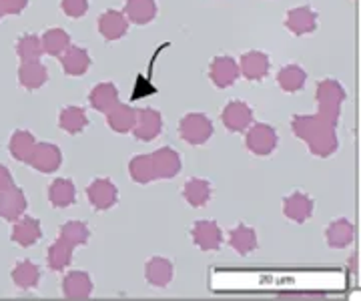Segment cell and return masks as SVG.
<instances>
[{
  "label": "cell",
  "mask_w": 361,
  "mask_h": 301,
  "mask_svg": "<svg viewBox=\"0 0 361 301\" xmlns=\"http://www.w3.org/2000/svg\"><path fill=\"white\" fill-rule=\"evenodd\" d=\"M291 131L307 143L315 157H331L339 147L336 125L323 121L319 115H297L291 118Z\"/></svg>",
  "instance_id": "cell-1"
},
{
  "label": "cell",
  "mask_w": 361,
  "mask_h": 301,
  "mask_svg": "<svg viewBox=\"0 0 361 301\" xmlns=\"http://www.w3.org/2000/svg\"><path fill=\"white\" fill-rule=\"evenodd\" d=\"M315 99H317V105H319L317 115L323 121H327V123L337 127V121H339V115H341V105L345 101V91H343L341 82H337L336 79L319 80Z\"/></svg>",
  "instance_id": "cell-2"
},
{
  "label": "cell",
  "mask_w": 361,
  "mask_h": 301,
  "mask_svg": "<svg viewBox=\"0 0 361 301\" xmlns=\"http://www.w3.org/2000/svg\"><path fill=\"white\" fill-rule=\"evenodd\" d=\"M179 137L193 147L205 145L213 137V123L203 113H189L179 121Z\"/></svg>",
  "instance_id": "cell-3"
},
{
  "label": "cell",
  "mask_w": 361,
  "mask_h": 301,
  "mask_svg": "<svg viewBox=\"0 0 361 301\" xmlns=\"http://www.w3.org/2000/svg\"><path fill=\"white\" fill-rule=\"evenodd\" d=\"M279 143L277 131L267 123H255L245 131V147L257 157L271 155Z\"/></svg>",
  "instance_id": "cell-4"
},
{
  "label": "cell",
  "mask_w": 361,
  "mask_h": 301,
  "mask_svg": "<svg viewBox=\"0 0 361 301\" xmlns=\"http://www.w3.org/2000/svg\"><path fill=\"white\" fill-rule=\"evenodd\" d=\"M221 121L225 129L231 133H245L253 125V109L247 105L245 101H229L223 109Z\"/></svg>",
  "instance_id": "cell-5"
},
{
  "label": "cell",
  "mask_w": 361,
  "mask_h": 301,
  "mask_svg": "<svg viewBox=\"0 0 361 301\" xmlns=\"http://www.w3.org/2000/svg\"><path fill=\"white\" fill-rule=\"evenodd\" d=\"M163 131V117L157 109H141L137 111V118H135V127H133V135L137 141L149 143L155 141L157 137Z\"/></svg>",
  "instance_id": "cell-6"
},
{
  "label": "cell",
  "mask_w": 361,
  "mask_h": 301,
  "mask_svg": "<svg viewBox=\"0 0 361 301\" xmlns=\"http://www.w3.org/2000/svg\"><path fill=\"white\" fill-rule=\"evenodd\" d=\"M87 197H89L90 205L97 211H109L115 207L116 199H118V189H116V185L111 179L97 177L87 187Z\"/></svg>",
  "instance_id": "cell-7"
},
{
  "label": "cell",
  "mask_w": 361,
  "mask_h": 301,
  "mask_svg": "<svg viewBox=\"0 0 361 301\" xmlns=\"http://www.w3.org/2000/svg\"><path fill=\"white\" fill-rule=\"evenodd\" d=\"M209 77H211V82L217 89H227V87L235 85L237 79L241 77L239 63L231 56H217L209 65Z\"/></svg>",
  "instance_id": "cell-8"
},
{
  "label": "cell",
  "mask_w": 361,
  "mask_h": 301,
  "mask_svg": "<svg viewBox=\"0 0 361 301\" xmlns=\"http://www.w3.org/2000/svg\"><path fill=\"white\" fill-rule=\"evenodd\" d=\"M193 243L201 251H217L223 245V231L215 221L201 219L193 225L191 229Z\"/></svg>",
  "instance_id": "cell-9"
},
{
  "label": "cell",
  "mask_w": 361,
  "mask_h": 301,
  "mask_svg": "<svg viewBox=\"0 0 361 301\" xmlns=\"http://www.w3.org/2000/svg\"><path fill=\"white\" fill-rule=\"evenodd\" d=\"M28 163L40 173H54L63 165V151L52 143H37Z\"/></svg>",
  "instance_id": "cell-10"
},
{
  "label": "cell",
  "mask_w": 361,
  "mask_h": 301,
  "mask_svg": "<svg viewBox=\"0 0 361 301\" xmlns=\"http://www.w3.org/2000/svg\"><path fill=\"white\" fill-rule=\"evenodd\" d=\"M285 27L295 37L310 35L317 28V13L311 6H295L285 16Z\"/></svg>",
  "instance_id": "cell-11"
},
{
  "label": "cell",
  "mask_w": 361,
  "mask_h": 301,
  "mask_svg": "<svg viewBox=\"0 0 361 301\" xmlns=\"http://www.w3.org/2000/svg\"><path fill=\"white\" fill-rule=\"evenodd\" d=\"M315 201L303 191H295L283 199V213L287 219L295 223H305L313 215Z\"/></svg>",
  "instance_id": "cell-12"
},
{
  "label": "cell",
  "mask_w": 361,
  "mask_h": 301,
  "mask_svg": "<svg viewBox=\"0 0 361 301\" xmlns=\"http://www.w3.org/2000/svg\"><path fill=\"white\" fill-rule=\"evenodd\" d=\"M175 265L167 257H151L145 263V279L153 288H167L173 281Z\"/></svg>",
  "instance_id": "cell-13"
},
{
  "label": "cell",
  "mask_w": 361,
  "mask_h": 301,
  "mask_svg": "<svg viewBox=\"0 0 361 301\" xmlns=\"http://www.w3.org/2000/svg\"><path fill=\"white\" fill-rule=\"evenodd\" d=\"M99 32L106 40L123 39L129 32V18L121 11H104L99 16Z\"/></svg>",
  "instance_id": "cell-14"
},
{
  "label": "cell",
  "mask_w": 361,
  "mask_h": 301,
  "mask_svg": "<svg viewBox=\"0 0 361 301\" xmlns=\"http://www.w3.org/2000/svg\"><path fill=\"white\" fill-rule=\"evenodd\" d=\"M153 163H155L157 179H175L180 173V163L179 153L171 147H161L157 149L155 153H151Z\"/></svg>",
  "instance_id": "cell-15"
},
{
  "label": "cell",
  "mask_w": 361,
  "mask_h": 301,
  "mask_svg": "<svg viewBox=\"0 0 361 301\" xmlns=\"http://www.w3.org/2000/svg\"><path fill=\"white\" fill-rule=\"evenodd\" d=\"M271 68L269 56L261 51H249L243 53L241 63H239V73L245 77L247 80H261L267 77Z\"/></svg>",
  "instance_id": "cell-16"
},
{
  "label": "cell",
  "mask_w": 361,
  "mask_h": 301,
  "mask_svg": "<svg viewBox=\"0 0 361 301\" xmlns=\"http://www.w3.org/2000/svg\"><path fill=\"white\" fill-rule=\"evenodd\" d=\"M92 277L85 271H71L63 279V293L66 300H87L92 295Z\"/></svg>",
  "instance_id": "cell-17"
},
{
  "label": "cell",
  "mask_w": 361,
  "mask_h": 301,
  "mask_svg": "<svg viewBox=\"0 0 361 301\" xmlns=\"http://www.w3.org/2000/svg\"><path fill=\"white\" fill-rule=\"evenodd\" d=\"M90 54L82 47H68L65 53L61 54V65L68 77H82L90 68Z\"/></svg>",
  "instance_id": "cell-18"
},
{
  "label": "cell",
  "mask_w": 361,
  "mask_h": 301,
  "mask_svg": "<svg viewBox=\"0 0 361 301\" xmlns=\"http://www.w3.org/2000/svg\"><path fill=\"white\" fill-rule=\"evenodd\" d=\"M353 237H355V227L345 217L336 219V221L325 229V241H327L329 247L334 249L349 247L353 243Z\"/></svg>",
  "instance_id": "cell-19"
},
{
  "label": "cell",
  "mask_w": 361,
  "mask_h": 301,
  "mask_svg": "<svg viewBox=\"0 0 361 301\" xmlns=\"http://www.w3.org/2000/svg\"><path fill=\"white\" fill-rule=\"evenodd\" d=\"M229 245L239 255H249L259 247L257 231L253 227L245 225V223H239L237 227H233L229 231Z\"/></svg>",
  "instance_id": "cell-20"
},
{
  "label": "cell",
  "mask_w": 361,
  "mask_h": 301,
  "mask_svg": "<svg viewBox=\"0 0 361 301\" xmlns=\"http://www.w3.org/2000/svg\"><path fill=\"white\" fill-rule=\"evenodd\" d=\"M77 199V187L71 179L66 177H59L54 179L49 187V201L54 209H66L75 203Z\"/></svg>",
  "instance_id": "cell-21"
},
{
  "label": "cell",
  "mask_w": 361,
  "mask_h": 301,
  "mask_svg": "<svg viewBox=\"0 0 361 301\" xmlns=\"http://www.w3.org/2000/svg\"><path fill=\"white\" fill-rule=\"evenodd\" d=\"M18 80L28 91L40 89L49 80V68L40 61H23V65L18 68Z\"/></svg>",
  "instance_id": "cell-22"
},
{
  "label": "cell",
  "mask_w": 361,
  "mask_h": 301,
  "mask_svg": "<svg viewBox=\"0 0 361 301\" xmlns=\"http://www.w3.org/2000/svg\"><path fill=\"white\" fill-rule=\"evenodd\" d=\"M89 103L97 113H104L106 115L118 103V91H116L115 82H99V85H94L89 94Z\"/></svg>",
  "instance_id": "cell-23"
},
{
  "label": "cell",
  "mask_w": 361,
  "mask_h": 301,
  "mask_svg": "<svg viewBox=\"0 0 361 301\" xmlns=\"http://www.w3.org/2000/svg\"><path fill=\"white\" fill-rule=\"evenodd\" d=\"M26 209V197L20 189H6L0 191V215L8 221L18 219Z\"/></svg>",
  "instance_id": "cell-24"
},
{
  "label": "cell",
  "mask_w": 361,
  "mask_h": 301,
  "mask_svg": "<svg viewBox=\"0 0 361 301\" xmlns=\"http://www.w3.org/2000/svg\"><path fill=\"white\" fill-rule=\"evenodd\" d=\"M125 16L133 25H149L157 18L155 0H127L125 2Z\"/></svg>",
  "instance_id": "cell-25"
},
{
  "label": "cell",
  "mask_w": 361,
  "mask_h": 301,
  "mask_svg": "<svg viewBox=\"0 0 361 301\" xmlns=\"http://www.w3.org/2000/svg\"><path fill=\"white\" fill-rule=\"evenodd\" d=\"M135 118H137V111L133 106L123 105L121 101L106 113V123H109L111 131L121 133V135L133 131Z\"/></svg>",
  "instance_id": "cell-26"
},
{
  "label": "cell",
  "mask_w": 361,
  "mask_h": 301,
  "mask_svg": "<svg viewBox=\"0 0 361 301\" xmlns=\"http://www.w3.org/2000/svg\"><path fill=\"white\" fill-rule=\"evenodd\" d=\"M42 237V227L35 217H18V223L13 229V241L23 245V247H30L35 245Z\"/></svg>",
  "instance_id": "cell-27"
},
{
  "label": "cell",
  "mask_w": 361,
  "mask_h": 301,
  "mask_svg": "<svg viewBox=\"0 0 361 301\" xmlns=\"http://www.w3.org/2000/svg\"><path fill=\"white\" fill-rule=\"evenodd\" d=\"M211 183L207 179H201V177H191L187 183H185V189H183V197L185 201L191 205V207H205L211 199Z\"/></svg>",
  "instance_id": "cell-28"
},
{
  "label": "cell",
  "mask_w": 361,
  "mask_h": 301,
  "mask_svg": "<svg viewBox=\"0 0 361 301\" xmlns=\"http://www.w3.org/2000/svg\"><path fill=\"white\" fill-rule=\"evenodd\" d=\"M87 125H89V118H87V113H85L82 106L68 105L59 115V127L65 133H68V135L82 133L87 129Z\"/></svg>",
  "instance_id": "cell-29"
},
{
  "label": "cell",
  "mask_w": 361,
  "mask_h": 301,
  "mask_svg": "<svg viewBox=\"0 0 361 301\" xmlns=\"http://www.w3.org/2000/svg\"><path fill=\"white\" fill-rule=\"evenodd\" d=\"M129 175L135 183L147 185V183H151V181H155L157 171H155V163H153L151 153H149V155H137V157L130 159Z\"/></svg>",
  "instance_id": "cell-30"
},
{
  "label": "cell",
  "mask_w": 361,
  "mask_h": 301,
  "mask_svg": "<svg viewBox=\"0 0 361 301\" xmlns=\"http://www.w3.org/2000/svg\"><path fill=\"white\" fill-rule=\"evenodd\" d=\"M307 82V73L299 65H287L277 73V85L285 92L301 91Z\"/></svg>",
  "instance_id": "cell-31"
},
{
  "label": "cell",
  "mask_w": 361,
  "mask_h": 301,
  "mask_svg": "<svg viewBox=\"0 0 361 301\" xmlns=\"http://www.w3.org/2000/svg\"><path fill=\"white\" fill-rule=\"evenodd\" d=\"M73 251L75 247H71L66 243L65 239H56L52 241L51 247H49V253H47V262H49V267L52 271H65L66 267L73 262Z\"/></svg>",
  "instance_id": "cell-32"
},
{
  "label": "cell",
  "mask_w": 361,
  "mask_h": 301,
  "mask_svg": "<svg viewBox=\"0 0 361 301\" xmlns=\"http://www.w3.org/2000/svg\"><path fill=\"white\" fill-rule=\"evenodd\" d=\"M42 51L51 56H61L71 47V37L63 28H51L42 35Z\"/></svg>",
  "instance_id": "cell-33"
},
{
  "label": "cell",
  "mask_w": 361,
  "mask_h": 301,
  "mask_svg": "<svg viewBox=\"0 0 361 301\" xmlns=\"http://www.w3.org/2000/svg\"><path fill=\"white\" fill-rule=\"evenodd\" d=\"M14 283L20 289H35L39 285L40 281V271L39 267L30 259H25V262L16 263L13 271Z\"/></svg>",
  "instance_id": "cell-34"
},
{
  "label": "cell",
  "mask_w": 361,
  "mask_h": 301,
  "mask_svg": "<svg viewBox=\"0 0 361 301\" xmlns=\"http://www.w3.org/2000/svg\"><path fill=\"white\" fill-rule=\"evenodd\" d=\"M35 137H32V133L28 131H16L13 135V139H11V153H13V157L16 161H25L28 163V159L32 155V151H35Z\"/></svg>",
  "instance_id": "cell-35"
},
{
  "label": "cell",
  "mask_w": 361,
  "mask_h": 301,
  "mask_svg": "<svg viewBox=\"0 0 361 301\" xmlns=\"http://www.w3.org/2000/svg\"><path fill=\"white\" fill-rule=\"evenodd\" d=\"M90 229L87 223L82 221H66L61 227V239H65L71 247H78V245H85L89 241Z\"/></svg>",
  "instance_id": "cell-36"
},
{
  "label": "cell",
  "mask_w": 361,
  "mask_h": 301,
  "mask_svg": "<svg viewBox=\"0 0 361 301\" xmlns=\"http://www.w3.org/2000/svg\"><path fill=\"white\" fill-rule=\"evenodd\" d=\"M16 53L23 61H39L40 54L44 53L42 51V42H40V37L37 35H25L20 37L18 42H16Z\"/></svg>",
  "instance_id": "cell-37"
},
{
  "label": "cell",
  "mask_w": 361,
  "mask_h": 301,
  "mask_svg": "<svg viewBox=\"0 0 361 301\" xmlns=\"http://www.w3.org/2000/svg\"><path fill=\"white\" fill-rule=\"evenodd\" d=\"M61 6L68 18H82L89 11V0H63Z\"/></svg>",
  "instance_id": "cell-38"
},
{
  "label": "cell",
  "mask_w": 361,
  "mask_h": 301,
  "mask_svg": "<svg viewBox=\"0 0 361 301\" xmlns=\"http://www.w3.org/2000/svg\"><path fill=\"white\" fill-rule=\"evenodd\" d=\"M28 0H0L2 14H20L26 8Z\"/></svg>",
  "instance_id": "cell-39"
},
{
  "label": "cell",
  "mask_w": 361,
  "mask_h": 301,
  "mask_svg": "<svg viewBox=\"0 0 361 301\" xmlns=\"http://www.w3.org/2000/svg\"><path fill=\"white\" fill-rule=\"evenodd\" d=\"M13 187H14V179H13V175H11V171L0 165V191L13 189Z\"/></svg>",
  "instance_id": "cell-40"
},
{
  "label": "cell",
  "mask_w": 361,
  "mask_h": 301,
  "mask_svg": "<svg viewBox=\"0 0 361 301\" xmlns=\"http://www.w3.org/2000/svg\"><path fill=\"white\" fill-rule=\"evenodd\" d=\"M349 271H351L353 275L357 274V255H355V253L349 257Z\"/></svg>",
  "instance_id": "cell-41"
},
{
  "label": "cell",
  "mask_w": 361,
  "mask_h": 301,
  "mask_svg": "<svg viewBox=\"0 0 361 301\" xmlns=\"http://www.w3.org/2000/svg\"><path fill=\"white\" fill-rule=\"evenodd\" d=\"M0 18H2V11H0Z\"/></svg>",
  "instance_id": "cell-42"
}]
</instances>
